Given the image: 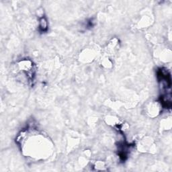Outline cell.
Listing matches in <instances>:
<instances>
[{
  "label": "cell",
  "mask_w": 172,
  "mask_h": 172,
  "mask_svg": "<svg viewBox=\"0 0 172 172\" xmlns=\"http://www.w3.org/2000/svg\"><path fill=\"white\" fill-rule=\"evenodd\" d=\"M48 30V23L47 19L45 18V16H43L39 19V30L41 32H46Z\"/></svg>",
  "instance_id": "6da1fadb"
}]
</instances>
